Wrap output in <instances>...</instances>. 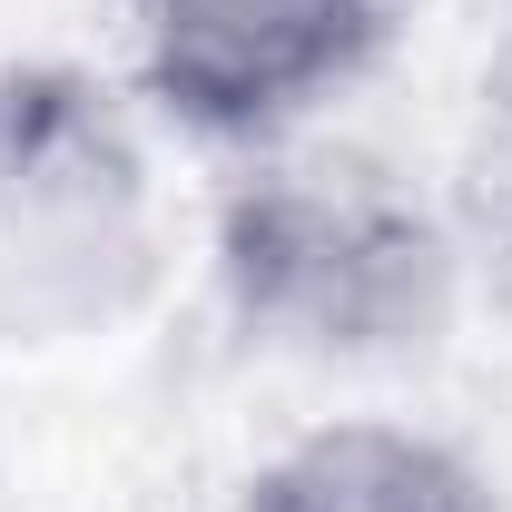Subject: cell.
Instances as JSON below:
<instances>
[{
	"label": "cell",
	"instance_id": "6da1fadb",
	"mask_svg": "<svg viewBox=\"0 0 512 512\" xmlns=\"http://www.w3.org/2000/svg\"><path fill=\"white\" fill-rule=\"evenodd\" d=\"M207 266L247 345L306 365H404L463 316L473 256L453 207L414 197L365 148L256 158L207 217Z\"/></svg>",
	"mask_w": 512,
	"mask_h": 512
},
{
	"label": "cell",
	"instance_id": "7a4b0ae2",
	"mask_svg": "<svg viewBox=\"0 0 512 512\" xmlns=\"http://www.w3.org/2000/svg\"><path fill=\"white\" fill-rule=\"evenodd\" d=\"M148 168L89 69H0V325L89 335L148 286Z\"/></svg>",
	"mask_w": 512,
	"mask_h": 512
},
{
	"label": "cell",
	"instance_id": "3957f363",
	"mask_svg": "<svg viewBox=\"0 0 512 512\" xmlns=\"http://www.w3.org/2000/svg\"><path fill=\"white\" fill-rule=\"evenodd\" d=\"M394 0H128L138 89L197 138H276L375 69Z\"/></svg>",
	"mask_w": 512,
	"mask_h": 512
},
{
	"label": "cell",
	"instance_id": "277c9868",
	"mask_svg": "<svg viewBox=\"0 0 512 512\" xmlns=\"http://www.w3.org/2000/svg\"><path fill=\"white\" fill-rule=\"evenodd\" d=\"M237 512H503L483 463L424 424H316L247 473Z\"/></svg>",
	"mask_w": 512,
	"mask_h": 512
},
{
	"label": "cell",
	"instance_id": "5b68a950",
	"mask_svg": "<svg viewBox=\"0 0 512 512\" xmlns=\"http://www.w3.org/2000/svg\"><path fill=\"white\" fill-rule=\"evenodd\" d=\"M453 237L473 266H493L512 286V30L483 60L473 89V138H463V178H453Z\"/></svg>",
	"mask_w": 512,
	"mask_h": 512
}]
</instances>
